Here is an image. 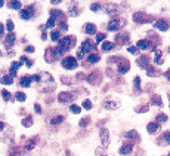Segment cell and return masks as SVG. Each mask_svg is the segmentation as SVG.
<instances>
[{
  "label": "cell",
  "mask_w": 170,
  "mask_h": 156,
  "mask_svg": "<svg viewBox=\"0 0 170 156\" xmlns=\"http://www.w3.org/2000/svg\"><path fill=\"white\" fill-rule=\"evenodd\" d=\"M99 55L98 54H92L90 55V57H89V61H90V63H98V61H99Z\"/></svg>",
  "instance_id": "83f0119b"
},
{
  "label": "cell",
  "mask_w": 170,
  "mask_h": 156,
  "mask_svg": "<svg viewBox=\"0 0 170 156\" xmlns=\"http://www.w3.org/2000/svg\"><path fill=\"white\" fill-rule=\"evenodd\" d=\"M22 125L24 126H31V125H33V118H31V116H28V118L22 119Z\"/></svg>",
  "instance_id": "7402d4cb"
},
{
  "label": "cell",
  "mask_w": 170,
  "mask_h": 156,
  "mask_svg": "<svg viewBox=\"0 0 170 156\" xmlns=\"http://www.w3.org/2000/svg\"><path fill=\"white\" fill-rule=\"evenodd\" d=\"M104 107L108 108V110H115L118 107V104L115 101H105L104 103Z\"/></svg>",
  "instance_id": "9a60e30c"
},
{
  "label": "cell",
  "mask_w": 170,
  "mask_h": 156,
  "mask_svg": "<svg viewBox=\"0 0 170 156\" xmlns=\"http://www.w3.org/2000/svg\"><path fill=\"white\" fill-rule=\"evenodd\" d=\"M2 97H3V100H5V101H9V100H11V92H9V91H2Z\"/></svg>",
  "instance_id": "484cf974"
},
{
  "label": "cell",
  "mask_w": 170,
  "mask_h": 156,
  "mask_svg": "<svg viewBox=\"0 0 170 156\" xmlns=\"http://www.w3.org/2000/svg\"><path fill=\"white\" fill-rule=\"evenodd\" d=\"M83 108H86V110H90V108H92V103L89 101V100H84V103H83Z\"/></svg>",
  "instance_id": "e575fe53"
},
{
  "label": "cell",
  "mask_w": 170,
  "mask_h": 156,
  "mask_svg": "<svg viewBox=\"0 0 170 156\" xmlns=\"http://www.w3.org/2000/svg\"><path fill=\"white\" fill-rule=\"evenodd\" d=\"M155 63H157V64H163V58H161V52H160V51L155 52Z\"/></svg>",
  "instance_id": "4316f807"
},
{
  "label": "cell",
  "mask_w": 170,
  "mask_h": 156,
  "mask_svg": "<svg viewBox=\"0 0 170 156\" xmlns=\"http://www.w3.org/2000/svg\"><path fill=\"white\" fill-rule=\"evenodd\" d=\"M22 63H25V64H27V67H31V64H33V61L27 60V57H22V58H21V64H22Z\"/></svg>",
  "instance_id": "8d00e7d4"
},
{
  "label": "cell",
  "mask_w": 170,
  "mask_h": 156,
  "mask_svg": "<svg viewBox=\"0 0 170 156\" xmlns=\"http://www.w3.org/2000/svg\"><path fill=\"white\" fill-rule=\"evenodd\" d=\"M129 68H130V64L127 63V61H124V63H121V64L118 66V72L120 73H126Z\"/></svg>",
  "instance_id": "ac0fdd59"
},
{
  "label": "cell",
  "mask_w": 170,
  "mask_h": 156,
  "mask_svg": "<svg viewBox=\"0 0 170 156\" xmlns=\"http://www.w3.org/2000/svg\"><path fill=\"white\" fill-rule=\"evenodd\" d=\"M71 112L74 114H78L82 112V107H80V106H71Z\"/></svg>",
  "instance_id": "4dcf8cb0"
},
{
  "label": "cell",
  "mask_w": 170,
  "mask_h": 156,
  "mask_svg": "<svg viewBox=\"0 0 170 156\" xmlns=\"http://www.w3.org/2000/svg\"><path fill=\"white\" fill-rule=\"evenodd\" d=\"M99 7H101V5H99V3H92V6H90V9H92V11H95V12H96V11H98Z\"/></svg>",
  "instance_id": "60d3db41"
},
{
  "label": "cell",
  "mask_w": 170,
  "mask_h": 156,
  "mask_svg": "<svg viewBox=\"0 0 170 156\" xmlns=\"http://www.w3.org/2000/svg\"><path fill=\"white\" fill-rule=\"evenodd\" d=\"M153 101L157 104V106H161V100H160V97H154L153 98Z\"/></svg>",
  "instance_id": "7bdbcfd3"
},
{
  "label": "cell",
  "mask_w": 170,
  "mask_h": 156,
  "mask_svg": "<svg viewBox=\"0 0 170 156\" xmlns=\"http://www.w3.org/2000/svg\"><path fill=\"white\" fill-rule=\"evenodd\" d=\"M95 155L96 156H106V153H105V150H104V147H98Z\"/></svg>",
  "instance_id": "f546056e"
},
{
  "label": "cell",
  "mask_w": 170,
  "mask_h": 156,
  "mask_svg": "<svg viewBox=\"0 0 170 156\" xmlns=\"http://www.w3.org/2000/svg\"><path fill=\"white\" fill-rule=\"evenodd\" d=\"M126 135H127L129 138H133V140H136V141L139 140V135H138V132H136V131H130V132H127Z\"/></svg>",
  "instance_id": "d4e9b609"
},
{
  "label": "cell",
  "mask_w": 170,
  "mask_h": 156,
  "mask_svg": "<svg viewBox=\"0 0 170 156\" xmlns=\"http://www.w3.org/2000/svg\"><path fill=\"white\" fill-rule=\"evenodd\" d=\"M130 152H132V144H124L120 147V153L121 155H129Z\"/></svg>",
  "instance_id": "4fadbf2b"
},
{
  "label": "cell",
  "mask_w": 170,
  "mask_h": 156,
  "mask_svg": "<svg viewBox=\"0 0 170 156\" xmlns=\"http://www.w3.org/2000/svg\"><path fill=\"white\" fill-rule=\"evenodd\" d=\"M2 83L3 85H12L13 83V80H12L11 76H5V77H2Z\"/></svg>",
  "instance_id": "cb8c5ba5"
},
{
  "label": "cell",
  "mask_w": 170,
  "mask_h": 156,
  "mask_svg": "<svg viewBox=\"0 0 170 156\" xmlns=\"http://www.w3.org/2000/svg\"><path fill=\"white\" fill-rule=\"evenodd\" d=\"M7 6L11 7V9H15V11H19V9L22 7V5H21L19 2H9V3H7Z\"/></svg>",
  "instance_id": "d6986e66"
},
{
  "label": "cell",
  "mask_w": 170,
  "mask_h": 156,
  "mask_svg": "<svg viewBox=\"0 0 170 156\" xmlns=\"http://www.w3.org/2000/svg\"><path fill=\"white\" fill-rule=\"evenodd\" d=\"M62 67L67 68V70H71V68H76L77 67V60L74 57H67L62 60Z\"/></svg>",
  "instance_id": "7a4b0ae2"
},
{
  "label": "cell",
  "mask_w": 170,
  "mask_h": 156,
  "mask_svg": "<svg viewBox=\"0 0 170 156\" xmlns=\"http://www.w3.org/2000/svg\"><path fill=\"white\" fill-rule=\"evenodd\" d=\"M127 49H129L130 54H135V52H136V48H135V46H130V48H127Z\"/></svg>",
  "instance_id": "f6af8a7d"
},
{
  "label": "cell",
  "mask_w": 170,
  "mask_h": 156,
  "mask_svg": "<svg viewBox=\"0 0 170 156\" xmlns=\"http://www.w3.org/2000/svg\"><path fill=\"white\" fill-rule=\"evenodd\" d=\"M133 19H135V22H139V24H141V22L145 21V15H144V13H135V15H133Z\"/></svg>",
  "instance_id": "ffe728a7"
},
{
  "label": "cell",
  "mask_w": 170,
  "mask_h": 156,
  "mask_svg": "<svg viewBox=\"0 0 170 156\" xmlns=\"http://www.w3.org/2000/svg\"><path fill=\"white\" fill-rule=\"evenodd\" d=\"M31 82H33V79L30 77V76H24V77H21V86H24V88H28L30 85H31Z\"/></svg>",
  "instance_id": "8fae6325"
},
{
  "label": "cell",
  "mask_w": 170,
  "mask_h": 156,
  "mask_svg": "<svg viewBox=\"0 0 170 156\" xmlns=\"http://www.w3.org/2000/svg\"><path fill=\"white\" fill-rule=\"evenodd\" d=\"M33 13H34L33 7H27V9H22V11H21L19 17H21L22 19H30L31 17H33Z\"/></svg>",
  "instance_id": "8992f818"
},
{
  "label": "cell",
  "mask_w": 170,
  "mask_h": 156,
  "mask_svg": "<svg viewBox=\"0 0 170 156\" xmlns=\"http://www.w3.org/2000/svg\"><path fill=\"white\" fill-rule=\"evenodd\" d=\"M3 128H5V123H3V122H0V131H2Z\"/></svg>",
  "instance_id": "db71d44e"
},
{
  "label": "cell",
  "mask_w": 170,
  "mask_h": 156,
  "mask_svg": "<svg viewBox=\"0 0 170 156\" xmlns=\"http://www.w3.org/2000/svg\"><path fill=\"white\" fill-rule=\"evenodd\" d=\"M74 37H64V39H61L59 40V48L56 49V55H59V54H62L64 51H68V49H71L73 48V45H74Z\"/></svg>",
  "instance_id": "6da1fadb"
},
{
  "label": "cell",
  "mask_w": 170,
  "mask_h": 156,
  "mask_svg": "<svg viewBox=\"0 0 170 156\" xmlns=\"http://www.w3.org/2000/svg\"><path fill=\"white\" fill-rule=\"evenodd\" d=\"M3 31H5V27L0 24V34H3Z\"/></svg>",
  "instance_id": "f5cc1de1"
},
{
  "label": "cell",
  "mask_w": 170,
  "mask_h": 156,
  "mask_svg": "<svg viewBox=\"0 0 170 156\" xmlns=\"http://www.w3.org/2000/svg\"><path fill=\"white\" fill-rule=\"evenodd\" d=\"M6 28L9 30V33H11V31H13V28H15L13 22H12V21H7V22H6Z\"/></svg>",
  "instance_id": "d590c367"
},
{
  "label": "cell",
  "mask_w": 170,
  "mask_h": 156,
  "mask_svg": "<svg viewBox=\"0 0 170 156\" xmlns=\"http://www.w3.org/2000/svg\"><path fill=\"white\" fill-rule=\"evenodd\" d=\"M155 27H157L158 30H161V31H167L169 30V24H167L166 21H163V19L157 21V22H155Z\"/></svg>",
  "instance_id": "30bf717a"
},
{
  "label": "cell",
  "mask_w": 170,
  "mask_h": 156,
  "mask_svg": "<svg viewBox=\"0 0 170 156\" xmlns=\"http://www.w3.org/2000/svg\"><path fill=\"white\" fill-rule=\"evenodd\" d=\"M101 48H102V51H104V52H108V51H112V49H114V43H111V42H104Z\"/></svg>",
  "instance_id": "2e32d148"
},
{
  "label": "cell",
  "mask_w": 170,
  "mask_h": 156,
  "mask_svg": "<svg viewBox=\"0 0 170 156\" xmlns=\"http://www.w3.org/2000/svg\"><path fill=\"white\" fill-rule=\"evenodd\" d=\"M124 25V21H121V19H112L111 22L108 24V30L110 31H117L120 27H123Z\"/></svg>",
  "instance_id": "277c9868"
},
{
  "label": "cell",
  "mask_w": 170,
  "mask_h": 156,
  "mask_svg": "<svg viewBox=\"0 0 170 156\" xmlns=\"http://www.w3.org/2000/svg\"><path fill=\"white\" fill-rule=\"evenodd\" d=\"M25 51H27V52H34V48H33V46H27Z\"/></svg>",
  "instance_id": "7dc6e473"
},
{
  "label": "cell",
  "mask_w": 170,
  "mask_h": 156,
  "mask_svg": "<svg viewBox=\"0 0 170 156\" xmlns=\"http://www.w3.org/2000/svg\"><path fill=\"white\" fill-rule=\"evenodd\" d=\"M147 129H148V132H149V134H157V132H158V129H160V125L157 123V122H153V123H148Z\"/></svg>",
  "instance_id": "ba28073f"
},
{
  "label": "cell",
  "mask_w": 170,
  "mask_h": 156,
  "mask_svg": "<svg viewBox=\"0 0 170 156\" xmlns=\"http://www.w3.org/2000/svg\"><path fill=\"white\" fill-rule=\"evenodd\" d=\"M105 33H99V34H96V42H102L104 39H105Z\"/></svg>",
  "instance_id": "74e56055"
},
{
  "label": "cell",
  "mask_w": 170,
  "mask_h": 156,
  "mask_svg": "<svg viewBox=\"0 0 170 156\" xmlns=\"http://www.w3.org/2000/svg\"><path fill=\"white\" fill-rule=\"evenodd\" d=\"M89 122H90V118H89V116H86V118H83V119L80 120V126H86Z\"/></svg>",
  "instance_id": "1f68e13d"
},
{
  "label": "cell",
  "mask_w": 170,
  "mask_h": 156,
  "mask_svg": "<svg viewBox=\"0 0 170 156\" xmlns=\"http://www.w3.org/2000/svg\"><path fill=\"white\" fill-rule=\"evenodd\" d=\"M148 63H149V58H148L147 55H142L138 58V66L144 67V68H148Z\"/></svg>",
  "instance_id": "52a82bcc"
},
{
  "label": "cell",
  "mask_w": 170,
  "mask_h": 156,
  "mask_svg": "<svg viewBox=\"0 0 170 156\" xmlns=\"http://www.w3.org/2000/svg\"><path fill=\"white\" fill-rule=\"evenodd\" d=\"M157 120H158V122H166V120H167V114H158V116H157Z\"/></svg>",
  "instance_id": "ab89813d"
},
{
  "label": "cell",
  "mask_w": 170,
  "mask_h": 156,
  "mask_svg": "<svg viewBox=\"0 0 170 156\" xmlns=\"http://www.w3.org/2000/svg\"><path fill=\"white\" fill-rule=\"evenodd\" d=\"M0 79H2V77H0Z\"/></svg>",
  "instance_id": "6f0895ef"
},
{
  "label": "cell",
  "mask_w": 170,
  "mask_h": 156,
  "mask_svg": "<svg viewBox=\"0 0 170 156\" xmlns=\"http://www.w3.org/2000/svg\"><path fill=\"white\" fill-rule=\"evenodd\" d=\"M136 46H138L139 49H148L149 46H151V42H149V40H139Z\"/></svg>",
  "instance_id": "5bb4252c"
},
{
  "label": "cell",
  "mask_w": 170,
  "mask_h": 156,
  "mask_svg": "<svg viewBox=\"0 0 170 156\" xmlns=\"http://www.w3.org/2000/svg\"><path fill=\"white\" fill-rule=\"evenodd\" d=\"M136 112L139 113V112H142V113H145V112H148V107H142V108H136Z\"/></svg>",
  "instance_id": "ee69618b"
},
{
  "label": "cell",
  "mask_w": 170,
  "mask_h": 156,
  "mask_svg": "<svg viewBox=\"0 0 170 156\" xmlns=\"http://www.w3.org/2000/svg\"><path fill=\"white\" fill-rule=\"evenodd\" d=\"M15 74H16V70H15V68H11V77L15 76Z\"/></svg>",
  "instance_id": "681fc988"
},
{
  "label": "cell",
  "mask_w": 170,
  "mask_h": 156,
  "mask_svg": "<svg viewBox=\"0 0 170 156\" xmlns=\"http://www.w3.org/2000/svg\"><path fill=\"white\" fill-rule=\"evenodd\" d=\"M50 39H52L53 42H56V40L59 39V31H53V33H52V36H50Z\"/></svg>",
  "instance_id": "f35d334b"
},
{
  "label": "cell",
  "mask_w": 170,
  "mask_h": 156,
  "mask_svg": "<svg viewBox=\"0 0 170 156\" xmlns=\"http://www.w3.org/2000/svg\"><path fill=\"white\" fill-rule=\"evenodd\" d=\"M25 94H22V92H16V100L18 101H25Z\"/></svg>",
  "instance_id": "836d02e7"
},
{
  "label": "cell",
  "mask_w": 170,
  "mask_h": 156,
  "mask_svg": "<svg viewBox=\"0 0 170 156\" xmlns=\"http://www.w3.org/2000/svg\"><path fill=\"white\" fill-rule=\"evenodd\" d=\"M13 42H15V34H7V37H6V45L9 46V45H13Z\"/></svg>",
  "instance_id": "44dd1931"
},
{
  "label": "cell",
  "mask_w": 170,
  "mask_h": 156,
  "mask_svg": "<svg viewBox=\"0 0 170 156\" xmlns=\"http://www.w3.org/2000/svg\"><path fill=\"white\" fill-rule=\"evenodd\" d=\"M33 82H40V76H33Z\"/></svg>",
  "instance_id": "c3c4849f"
},
{
  "label": "cell",
  "mask_w": 170,
  "mask_h": 156,
  "mask_svg": "<svg viewBox=\"0 0 170 156\" xmlns=\"http://www.w3.org/2000/svg\"><path fill=\"white\" fill-rule=\"evenodd\" d=\"M19 66H21V63H13V64H12V68H15V70H16Z\"/></svg>",
  "instance_id": "bcb514c9"
},
{
  "label": "cell",
  "mask_w": 170,
  "mask_h": 156,
  "mask_svg": "<svg viewBox=\"0 0 170 156\" xmlns=\"http://www.w3.org/2000/svg\"><path fill=\"white\" fill-rule=\"evenodd\" d=\"M139 85H141V79H139V77H135V89L136 91L139 89Z\"/></svg>",
  "instance_id": "b9f144b4"
},
{
  "label": "cell",
  "mask_w": 170,
  "mask_h": 156,
  "mask_svg": "<svg viewBox=\"0 0 170 156\" xmlns=\"http://www.w3.org/2000/svg\"><path fill=\"white\" fill-rule=\"evenodd\" d=\"M58 100L61 103H70V101L74 100V95L70 94V92H61V94L58 95Z\"/></svg>",
  "instance_id": "5b68a950"
},
{
  "label": "cell",
  "mask_w": 170,
  "mask_h": 156,
  "mask_svg": "<svg viewBox=\"0 0 170 156\" xmlns=\"http://www.w3.org/2000/svg\"><path fill=\"white\" fill-rule=\"evenodd\" d=\"M3 5H5V3H3V2H0V7L3 6Z\"/></svg>",
  "instance_id": "11a10c76"
},
{
  "label": "cell",
  "mask_w": 170,
  "mask_h": 156,
  "mask_svg": "<svg viewBox=\"0 0 170 156\" xmlns=\"http://www.w3.org/2000/svg\"><path fill=\"white\" fill-rule=\"evenodd\" d=\"M62 120H64V116H56V118H53V119L50 120V123H52V125H58Z\"/></svg>",
  "instance_id": "603a6c76"
},
{
  "label": "cell",
  "mask_w": 170,
  "mask_h": 156,
  "mask_svg": "<svg viewBox=\"0 0 170 156\" xmlns=\"http://www.w3.org/2000/svg\"><path fill=\"white\" fill-rule=\"evenodd\" d=\"M55 24H56V21H55V18H52V17H50V18L47 19V27H49V28H52V27H55Z\"/></svg>",
  "instance_id": "d6a6232c"
},
{
  "label": "cell",
  "mask_w": 170,
  "mask_h": 156,
  "mask_svg": "<svg viewBox=\"0 0 170 156\" xmlns=\"http://www.w3.org/2000/svg\"><path fill=\"white\" fill-rule=\"evenodd\" d=\"M0 57H2V51H0Z\"/></svg>",
  "instance_id": "9f6ffc18"
},
{
  "label": "cell",
  "mask_w": 170,
  "mask_h": 156,
  "mask_svg": "<svg viewBox=\"0 0 170 156\" xmlns=\"http://www.w3.org/2000/svg\"><path fill=\"white\" fill-rule=\"evenodd\" d=\"M99 135H101V143L104 147H108L110 146V132L106 128H101L99 131Z\"/></svg>",
  "instance_id": "3957f363"
},
{
  "label": "cell",
  "mask_w": 170,
  "mask_h": 156,
  "mask_svg": "<svg viewBox=\"0 0 170 156\" xmlns=\"http://www.w3.org/2000/svg\"><path fill=\"white\" fill-rule=\"evenodd\" d=\"M35 143H37V137H33V138H30L28 140V143H27V146H25V150H33L34 149V146H35Z\"/></svg>",
  "instance_id": "7c38bea8"
},
{
  "label": "cell",
  "mask_w": 170,
  "mask_h": 156,
  "mask_svg": "<svg viewBox=\"0 0 170 156\" xmlns=\"http://www.w3.org/2000/svg\"><path fill=\"white\" fill-rule=\"evenodd\" d=\"M78 15V7L74 6V7H71L70 9V17H77Z\"/></svg>",
  "instance_id": "f1b7e54d"
},
{
  "label": "cell",
  "mask_w": 170,
  "mask_h": 156,
  "mask_svg": "<svg viewBox=\"0 0 170 156\" xmlns=\"http://www.w3.org/2000/svg\"><path fill=\"white\" fill-rule=\"evenodd\" d=\"M84 30H86L87 34H95V33H96V25L95 24H86Z\"/></svg>",
  "instance_id": "e0dca14e"
},
{
  "label": "cell",
  "mask_w": 170,
  "mask_h": 156,
  "mask_svg": "<svg viewBox=\"0 0 170 156\" xmlns=\"http://www.w3.org/2000/svg\"><path fill=\"white\" fill-rule=\"evenodd\" d=\"M83 55H84V54H83V52H80V51H78V54H77V58H83Z\"/></svg>",
  "instance_id": "816d5d0a"
},
{
  "label": "cell",
  "mask_w": 170,
  "mask_h": 156,
  "mask_svg": "<svg viewBox=\"0 0 170 156\" xmlns=\"http://www.w3.org/2000/svg\"><path fill=\"white\" fill-rule=\"evenodd\" d=\"M35 112H37V113H40V112H41V108H40L39 104H35Z\"/></svg>",
  "instance_id": "f907efd6"
},
{
  "label": "cell",
  "mask_w": 170,
  "mask_h": 156,
  "mask_svg": "<svg viewBox=\"0 0 170 156\" xmlns=\"http://www.w3.org/2000/svg\"><path fill=\"white\" fill-rule=\"evenodd\" d=\"M93 49V46H92V43L89 42V40H84V42L82 43V48H80V52H89V51H92Z\"/></svg>",
  "instance_id": "9c48e42d"
}]
</instances>
